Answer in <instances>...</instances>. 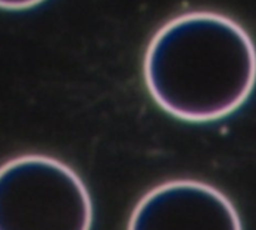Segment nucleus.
I'll return each mask as SVG.
<instances>
[{
  "label": "nucleus",
  "instance_id": "nucleus-1",
  "mask_svg": "<svg viewBox=\"0 0 256 230\" xmlns=\"http://www.w3.org/2000/svg\"><path fill=\"white\" fill-rule=\"evenodd\" d=\"M144 78L166 112L194 122L222 119L252 92L255 50L249 34L230 18L210 12L179 15L149 42Z\"/></svg>",
  "mask_w": 256,
  "mask_h": 230
},
{
  "label": "nucleus",
  "instance_id": "nucleus-2",
  "mask_svg": "<svg viewBox=\"0 0 256 230\" xmlns=\"http://www.w3.org/2000/svg\"><path fill=\"white\" fill-rule=\"evenodd\" d=\"M86 186L66 164L22 155L0 166V230H90Z\"/></svg>",
  "mask_w": 256,
  "mask_h": 230
},
{
  "label": "nucleus",
  "instance_id": "nucleus-3",
  "mask_svg": "<svg viewBox=\"0 0 256 230\" xmlns=\"http://www.w3.org/2000/svg\"><path fill=\"white\" fill-rule=\"evenodd\" d=\"M128 230H242L232 202L196 180H172L142 198Z\"/></svg>",
  "mask_w": 256,
  "mask_h": 230
},
{
  "label": "nucleus",
  "instance_id": "nucleus-4",
  "mask_svg": "<svg viewBox=\"0 0 256 230\" xmlns=\"http://www.w3.org/2000/svg\"><path fill=\"white\" fill-rule=\"evenodd\" d=\"M44 0H0V8L9 10H22L35 6Z\"/></svg>",
  "mask_w": 256,
  "mask_h": 230
}]
</instances>
